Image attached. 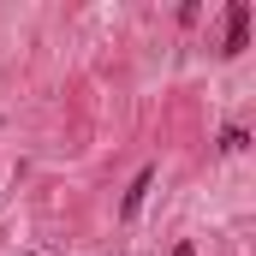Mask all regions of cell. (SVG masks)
<instances>
[{
	"label": "cell",
	"instance_id": "obj_2",
	"mask_svg": "<svg viewBox=\"0 0 256 256\" xmlns=\"http://www.w3.org/2000/svg\"><path fill=\"white\" fill-rule=\"evenodd\" d=\"M149 185H155V167H143V173L131 179V191H126V202H120V214H126V220H137V208H143V196H149Z\"/></svg>",
	"mask_w": 256,
	"mask_h": 256
},
{
	"label": "cell",
	"instance_id": "obj_3",
	"mask_svg": "<svg viewBox=\"0 0 256 256\" xmlns=\"http://www.w3.org/2000/svg\"><path fill=\"white\" fill-rule=\"evenodd\" d=\"M220 149L238 155V149H244V126H226V131H220Z\"/></svg>",
	"mask_w": 256,
	"mask_h": 256
},
{
	"label": "cell",
	"instance_id": "obj_1",
	"mask_svg": "<svg viewBox=\"0 0 256 256\" xmlns=\"http://www.w3.org/2000/svg\"><path fill=\"white\" fill-rule=\"evenodd\" d=\"M250 48V0H232L226 6V48L220 54H244Z\"/></svg>",
	"mask_w": 256,
	"mask_h": 256
}]
</instances>
